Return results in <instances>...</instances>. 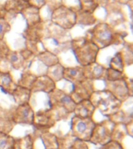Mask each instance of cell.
Wrapping results in <instances>:
<instances>
[{
  "instance_id": "obj_1",
  "label": "cell",
  "mask_w": 133,
  "mask_h": 149,
  "mask_svg": "<svg viewBox=\"0 0 133 149\" xmlns=\"http://www.w3.org/2000/svg\"><path fill=\"white\" fill-rule=\"evenodd\" d=\"M72 48L77 61L84 67L96 62L99 47L90 39L79 38L72 41Z\"/></svg>"
},
{
  "instance_id": "obj_19",
  "label": "cell",
  "mask_w": 133,
  "mask_h": 149,
  "mask_svg": "<svg viewBox=\"0 0 133 149\" xmlns=\"http://www.w3.org/2000/svg\"><path fill=\"white\" fill-rule=\"evenodd\" d=\"M76 13V23L85 24V25H92L95 23L96 19L94 18L93 13H86L79 10Z\"/></svg>"
},
{
  "instance_id": "obj_9",
  "label": "cell",
  "mask_w": 133,
  "mask_h": 149,
  "mask_svg": "<svg viewBox=\"0 0 133 149\" xmlns=\"http://www.w3.org/2000/svg\"><path fill=\"white\" fill-rule=\"evenodd\" d=\"M108 86V91H110L121 102L125 101L128 97V93H130L131 95L132 94L128 89V85L125 79L115 81H109Z\"/></svg>"
},
{
  "instance_id": "obj_27",
  "label": "cell",
  "mask_w": 133,
  "mask_h": 149,
  "mask_svg": "<svg viewBox=\"0 0 133 149\" xmlns=\"http://www.w3.org/2000/svg\"><path fill=\"white\" fill-rule=\"evenodd\" d=\"M28 1L30 2V6L36 7L39 9L45 6L47 3V0H28Z\"/></svg>"
},
{
  "instance_id": "obj_2",
  "label": "cell",
  "mask_w": 133,
  "mask_h": 149,
  "mask_svg": "<svg viewBox=\"0 0 133 149\" xmlns=\"http://www.w3.org/2000/svg\"><path fill=\"white\" fill-rule=\"evenodd\" d=\"M90 100L95 108L100 109L104 115L107 116L116 113L122 102L108 90L93 92Z\"/></svg>"
},
{
  "instance_id": "obj_18",
  "label": "cell",
  "mask_w": 133,
  "mask_h": 149,
  "mask_svg": "<svg viewBox=\"0 0 133 149\" xmlns=\"http://www.w3.org/2000/svg\"><path fill=\"white\" fill-rule=\"evenodd\" d=\"M6 59L9 61V64L16 69H20L22 66H23V56L20 54L17 53V52L11 51L9 50Z\"/></svg>"
},
{
  "instance_id": "obj_21",
  "label": "cell",
  "mask_w": 133,
  "mask_h": 149,
  "mask_svg": "<svg viewBox=\"0 0 133 149\" xmlns=\"http://www.w3.org/2000/svg\"><path fill=\"white\" fill-rule=\"evenodd\" d=\"M36 79H37V77L35 76L34 74H31V73L23 74L21 76L20 80L19 81L18 86H22V87H25V88H27L31 90L33 84L35 81Z\"/></svg>"
},
{
  "instance_id": "obj_7",
  "label": "cell",
  "mask_w": 133,
  "mask_h": 149,
  "mask_svg": "<svg viewBox=\"0 0 133 149\" xmlns=\"http://www.w3.org/2000/svg\"><path fill=\"white\" fill-rule=\"evenodd\" d=\"M50 94L53 95V101L56 104L59 105V107H62L67 113H72L74 112V109L76 106V102L72 96L67 95L63 91L55 90Z\"/></svg>"
},
{
  "instance_id": "obj_6",
  "label": "cell",
  "mask_w": 133,
  "mask_h": 149,
  "mask_svg": "<svg viewBox=\"0 0 133 149\" xmlns=\"http://www.w3.org/2000/svg\"><path fill=\"white\" fill-rule=\"evenodd\" d=\"M34 112L28 103L19 105L14 111L13 119L17 123H27L31 124L34 120Z\"/></svg>"
},
{
  "instance_id": "obj_23",
  "label": "cell",
  "mask_w": 133,
  "mask_h": 149,
  "mask_svg": "<svg viewBox=\"0 0 133 149\" xmlns=\"http://www.w3.org/2000/svg\"><path fill=\"white\" fill-rule=\"evenodd\" d=\"M39 58L45 65H48V67H51L52 65H55L58 63V59L57 56L51 52H48V51L40 54Z\"/></svg>"
},
{
  "instance_id": "obj_26",
  "label": "cell",
  "mask_w": 133,
  "mask_h": 149,
  "mask_svg": "<svg viewBox=\"0 0 133 149\" xmlns=\"http://www.w3.org/2000/svg\"><path fill=\"white\" fill-rule=\"evenodd\" d=\"M13 143V138L0 132V149H8Z\"/></svg>"
},
{
  "instance_id": "obj_20",
  "label": "cell",
  "mask_w": 133,
  "mask_h": 149,
  "mask_svg": "<svg viewBox=\"0 0 133 149\" xmlns=\"http://www.w3.org/2000/svg\"><path fill=\"white\" fill-rule=\"evenodd\" d=\"M81 11L93 13L99 6V0H78Z\"/></svg>"
},
{
  "instance_id": "obj_16",
  "label": "cell",
  "mask_w": 133,
  "mask_h": 149,
  "mask_svg": "<svg viewBox=\"0 0 133 149\" xmlns=\"http://www.w3.org/2000/svg\"><path fill=\"white\" fill-rule=\"evenodd\" d=\"M12 95H13L16 103H18L19 105L25 104L29 102L30 95H31V90L17 85L16 88L12 93Z\"/></svg>"
},
{
  "instance_id": "obj_5",
  "label": "cell",
  "mask_w": 133,
  "mask_h": 149,
  "mask_svg": "<svg viewBox=\"0 0 133 149\" xmlns=\"http://www.w3.org/2000/svg\"><path fill=\"white\" fill-rule=\"evenodd\" d=\"M96 123L92 117H79L74 116L72 119V129L76 136L91 138Z\"/></svg>"
},
{
  "instance_id": "obj_15",
  "label": "cell",
  "mask_w": 133,
  "mask_h": 149,
  "mask_svg": "<svg viewBox=\"0 0 133 149\" xmlns=\"http://www.w3.org/2000/svg\"><path fill=\"white\" fill-rule=\"evenodd\" d=\"M16 86L17 85L14 83L13 77L9 72L0 71V88H2L5 93H10L12 95Z\"/></svg>"
},
{
  "instance_id": "obj_3",
  "label": "cell",
  "mask_w": 133,
  "mask_h": 149,
  "mask_svg": "<svg viewBox=\"0 0 133 149\" xmlns=\"http://www.w3.org/2000/svg\"><path fill=\"white\" fill-rule=\"evenodd\" d=\"M91 40L95 43L99 48H104L112 44L120 43L121 35L107 23H98L92 29L90 32Z\"/></svg>"
},
{
  "instance_id": "obj_11",
  "label": "cell",
  "mask_w": 133,
  "mask_h": 149,
  "mask_svg": "<svg viewBox=\"0 0 133 149\" xmlns=\"http://www.w3.org/2000/svg\"><path fill=\"white\" fill-rule=\"evenodd\" d=\"M106 68L104 66L100 65L97 62H94L91 65L87 66H84L83 71L84 74L87 79L90 80H98V79H102L105 75L106 72Z\"/></svg>"
},
{
  "instance_id": "obj_17",
  "label": "cell",
  "mask_w": 133,
  "mask_h": 149,
  "mask_svg": "<svg viewBox=\"0 0 133 149\" xmlns=\"http://www.w3.org/2000/svg\"><path fill=\"white\" fill-rule=\"evenodd\" d=\"M63 74H64V67L58 63L51 67H48L47 75L55 82L63 79Z\"/></svg>"
},
{
  "instance_id": "obj_22",
  "label": "cell",
  "mask_w": 133,
  "mask_h": 149,
  "mask_svg": "<svg viewBox=\"0 0 133 149\" xmlns=\"http://www.w3.org/2000/svg\"><path fill=\"white\" fill-rule=\"evenodd\" d=\"M114 70L123 72L124 71V61L122 59V53L118 52L110 61V67Z\"/></svg>"
},
{
  "instance_id": "obj_8",
  "label": "cell",
  "mask_w": 133,
  "mask_h": 149,
  "mask_svg": "<svg viewBox=\"0 0 133 149\" xmlns=\"http://www.w3.org/2000/svg\"><path fill=\"white\" fill-rule=\"evenodd\" d=\"M93 93V88L92 81L90 79H86L80 82L73 84L72 98H79L80 101L83 100H89Z\"/></svg>"
},
{
  "instance_id": "obj_12",
  "label": "cell",
  "mask_w": 133,
  "mask_h": 149,
  "mask_svg": "<svg viewBox=\"0 0 133 149\" xmlns=\"http://www.w3.org/2000/svg\"><path fill=\"white\" fill-rule=\"evenodd\" d=\"M63 79L72 82V84L80 82L87 79L85 77L83 67L64 68Z\"/></svg>"
},
{
  "instance_id": "obj_14",
  "label": "cell",
  "mask_w": 133,
  "mask_h": 149,
  "mask_svg": "<svg viewBox=\"0 0 133 149\" xmlns=\"http://www.w3.org/2000/svg\"><path fill=\"white\" fill-rule=\"evenodd\" d=\"M30 6L28 0H6L4 4L6 12L13 14L22 13L23 10Z\"/></svg>"
},
{
  "instance_id": "obj_4",
  "label": "cell",
  "mask_w": 133,
  "mask_h": 149,
  "mask_svg": "<svg viewBox=\"0 0 133 149\" xmlns=\"http://www.w3.org/2000/svg\"><path fill=\"white\" fill-rule=\"evenodd\" d=\"M51 21L64 30H69L76 24V13L69 7L61 5L52 12Z\"/></svg>"
},
{
  "instance_id": "obj_13",
  "label": "cell",
  "mask_w": 133,
  "mask_h": 149,
  "mask_svg": "<svg viewBox=\"0 0 133 149\" xmlns=\"http://www.w3.org/2000/svg\"><path fill=\"white\" fill-rule=\"evenodd\" d=\"M95 107L89 100H83L76 103L74 109L75 116L79 117H92V115L95 111Z\"/></svg>"
},
{
  "instance_id": "obj_24",
  "label": "cell",
  "mask_w": 133,
  "mask_h": 149,
  "mask_svg": "<svg viewBox=\"0 0 133 149\" xmlns=\"http://www.w3.org/2000/svg\"><path fill=\"white\" fill-rule=\"evenodd\" d=\"M104 76L108 81H115L125 79V75H124L123 72H119V71L114 70L113 68H111L106 69Z\"/></svg>"
},
{
  "instance_id": "obj_25",
  "label": "cell",
  "mask_w": 133,
  "mask_h": 149,
  "mask_svg": "<svg viewBox=\"0 0 133 149\" xmlns=\"http://www.w3.org/2000/svg\"><path fill=\"white\" fill-rule=\"evenodd\" d=\"M10 30H11V26L9 22L5 18H0V40L3 39L5 35Z\"/></svg>"
},
{
  "instance_id": "obj_10",
  "label": "cell",
  "mask_w": 133,
  "mask_h": 149,
  "mask_svg": "<svg viewBox=\"0 0 133 149\" xmlns=\"http://www.w3.org/2000/svg\"><path fill=\"white\" fill-rule=\"evenodd\" d=\"M56 88L55 82L50 79L48 75L37 77V79L33 84L31 91L34 92H44L47 93H52Z\"/></svg>"
}]
</instances>
